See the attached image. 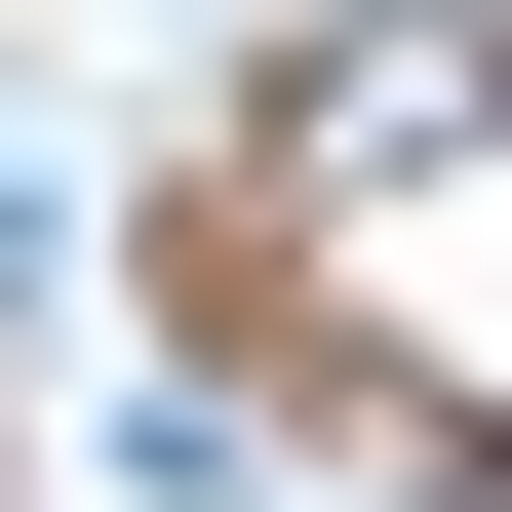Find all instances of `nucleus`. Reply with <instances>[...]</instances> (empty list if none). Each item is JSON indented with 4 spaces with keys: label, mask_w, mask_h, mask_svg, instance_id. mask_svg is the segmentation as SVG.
<instances>
[{
    "label": "nucleus",
    "mask_w": 512,
    "mask_h": 512,
    "mask_svg": "<svg viewBox=\"0 0 512 512\" xmlns=\"http://www.w3.org/2000/svg\"><path fill=\"white\" fill-rule=\"evenodd\" d=\"M79 473H119V512H316V394H276V355H119Z\"/></svg>",
    "instance_id": "obj_1"
}]
</instances>
